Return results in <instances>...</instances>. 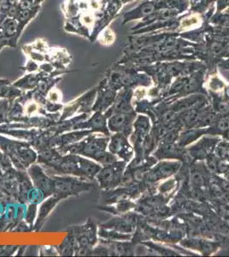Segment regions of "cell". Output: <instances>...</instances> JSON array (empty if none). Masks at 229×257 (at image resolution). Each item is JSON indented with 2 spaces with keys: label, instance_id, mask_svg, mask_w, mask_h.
<instances>
[{
  "label": "cell",
  "instance_id": "obj_7",
  "mask_svg": "<svg viewBox=\"0 0 229 257\" xmlns=\"http://www.w3.org/2000/svg\"><path fill=\"white\" fill-rule=\"evenodd\" d=\"M180 167V163L176 162H162L154 167V169L149 173L148 179L151 181H157L168 178L176 173Z\"/></svg>",
  "mask_w": 229,
  "mask_h": 257
},
{
  "label": "cell",
  "instance_id": "obj_10",
  "mask_svg": "<svg viewBox=\"0 0 229 257\" xmlns=\"http://www.w3.org/2000/svg\"><path fill=\"white\" fill-rule=\"evenodd\" d=\"M87 123V128H92L93 131L105 132V134L109 135L106 118L100 112H97Z\"/></svg>",
  "mask_w": 229,
  "mask_h": 257
},
{
  "label": "cell",
  "instance_id": "obj_1",
  "mask_svg": "<svg viewBox=\"0 0 229 257\" xmlns=\"http://www.w3.org/2000/svg\"><path fill=\"white\" fill-rule=\"evenodd\" d=\"M53 167L63 173L88 178L95 177L102 169L98 164L76 155L60 157L58 163Z\"/></svg>",
  "mask_w": 229,
  "mask_h": 257
},
{
  "label": "cell",
  "instance_id": "obj_6",
  "mask_svg": "<svg viewBox=\"0 0 229 257\" xmlns=\"http://www.w3.org/2000/svg\"><path fill=\"white\" fill-rule=\"evenodd\" d=\"M134 118V114L128 113V111H120L110 117L108 125L111 132H122L131 131V123Z\"/></svg>",
  "mask_w": 229,
  "mask_h": 257
},
{
  "label": "cell",
  "instance_id": "obj_16",
  "mask_svg": "<svg viewBox=\"0 0 229 257\" xmlns=\"http://www.w3.org/2000/svg\"><path fill=\"white\" fill-rule=\"evenodd\" d=\"M29 2H28V1H25V2L23 3V7H24V8H27V7H29Z\"/></svg>",
  "mask_w": 229,
  "mask_h": 257
},
{
  "label": "cell",
  "instance_id": "obj_12",
  "mask_svg": "<svg viewBox=\"0 0 229 257\" xmlns=\"http://www.w3.org/2000/svg\"><path fill=\"white\" fill-rule=\"evenodd\" d=\"M216 153L221 158L226 159L229 161V144H222L219 146Z\"/></svg>",
  "mask_w": 229,
  "mask_h": 257
},
{
  "label": "cell",
  "instance_id": "obj_14",
  "mask_svg": "<svg viewBox=\"0 0 229 257\" xmlns=\"http://www.w3.org/2000/svg\"><path fill=\"white\" fill-rule=\"evenodd\" d=\"M82 20H83V22H84L85 24H92V18H90V17H89V16H86V17H84V18H83V19H82Z\"/></svg>",
  "mask_w": 229,
  "mask_h": 257
},
{
  "label": "cell",
  "instance_id": "obj_4",
  "mask_svg": "<svg viewBox=\"0 0 229 257\" xmlns=\"http://www.w3.org/2000/svg\"><path fill=\"white\" fill-rule=\"evenodd\" d=\"M58 178L56 181H53V190H57V193L63 196H67L75 192L88 190L89 184L84 182L71 178Z\"/></svg>",
  "mask_w": 229,
  "mask_h": 257
},
{
  "label": "cell",
  "instance_id": "obj_13",
  "mask_svg": "<svg viewBox=\"0 0 229 257\" xmlns=\"http://www.w3.org/2000/svg\"><path fill=\"white\" fill-rule=\"evenodd\" d=\"M152 11H153V7H152V6H147L143 8L142 12L145 15H147V14H150Z\"/></svg>",
  "mask_w": 229,
  "mask_h": 257
},
{
  "label": "cell",
  "instance_id": "obj_9",
  "mask_svg": "<svg viewBox=\"0 0 229 257\" xmlns=\"http://www.w3.org/2000/svg\"><path fill=\"white\" fill-rule=\"evenodd\" d=\"M29 173L32 177L35 186H37L40 190L49 191L51 189H53V180H51L49 178H47L41 167L37 166L32 167L29 170Z\"/></svg>",
  "mask_w": 229,
  "mask_h": 257
},
{
  "label": "cell",
  "instance_id": "obj_8",
  "mask_svg": "<svg viewBox=\"0 0 229 257\" xmlns=\"http://www.w3.org/2000/svg\"><path fill=\"white\" fill-rule=\"evenodd\" d=\"M218 140L213 138H203L198 144L189 149L190 155L195 159H204L211 155Z\"/></svg>",
  "mask_w": 229,
  "mask_h": 257
},
{
  "label": "cell",
  "instance_id": "obj_11",
  "mask_svg": "<svg viewBox=\"0 0 229 257\" xmlns=\"http://www.w3.org/2000/svg\"><path fill=\"white\" fill-rule=\"evenodd\" d=\"M63 197H65V196L58 194V196H55L54 198L49 199L47 202H45V203L41 206V210H40V214H39V222L43 221L46 216H47V214L50 213V211L52 210V208L54 207V205L57 204V202H58L59 200H61V198H63Z\"/></svg>",
  "mask_w": 229,
  "mask_h": 257
},
{
  "label": "cell",
  "instance_id": "obj_15",
  "mask_svg": "<svg viewBox=\"0 0 229 257\" xmlns=\"http://www.w3.org/2000/svg\"><path fill=\"white\" fill-rule=\"evenodd\" d=\"M224 137L226 138V140L229 141V128L227 131L224 132Z\"/></svg>",
  "mask_w": 229,
  "mask_h": 257
},
{
  "label": "cell",
  "instance_id": "obj_2",
  "mask_svg": "<svg viewBox=\"0 0 229 257\" xmlns=\"http://www.w3.org/2000/svg\"><path fill=\"white\" fill-rule=\"evenodd\" d=\"M109 139L108 138H92L71 148V152L84 155L93 159L99 163L107 166L116 161V156L111 153L106 152Z\"/></svg>",
  "mask_w": 229,
  "mask_h": 257
},
{
  "label": "cell",
  "instance_id": "obj_3",
  "mask_svg": "<svg viewBox=\"0 0 229 257\" xmlns=\"http://www.w3.org/2000/svg\"><path fill=\"white\" fill-rule=\"evenodd\" d=\"M125 162L115 161L105 166L97 174V179L103 189H112L122 183V173L124 171Z\"/></svg>",
  "mask_w": 229,
  "mask_h": 257
},
{
  "label": "cell",
  "instance_id": "obj_5",
  "mask_svg": "<svg viewBox=\"0 0 229 257\" xmlns=\"http://www.w3.org/2000/svg\"><path fill=\"white\" fill-rule=\"evenodd\" d=\"M109 149L111 154L118 155L121 158L124 159L125 161H129L133 155V149L128 144L126 136L122 133L112 137Z\"/></svg>",
  "mask_w": 229,
  "mask_h": 257
}]
</instances>
